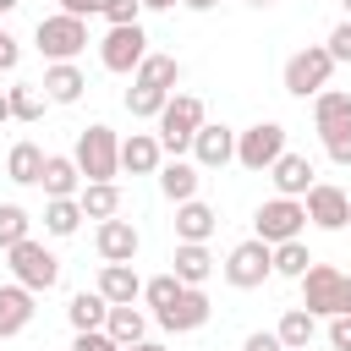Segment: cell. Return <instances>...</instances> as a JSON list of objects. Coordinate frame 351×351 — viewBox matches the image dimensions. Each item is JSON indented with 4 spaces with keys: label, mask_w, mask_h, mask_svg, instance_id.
Listing matches in <instances>:
<instances>
[{
    "label": "cell",
    "mask_w": 351,
    "mask_h": 351,
    "mask_svg": "<svg viewBox=\"0 0 351 351\" xmlns=\"http://www.w3.org/2000/svg\"><path fill=\"white\" fill-rule=\"evenodd\" d=\"M71 159H77L82 181H115V176H121V137H115L104 121H93V126L77 132Z\"/></svg>",
    "instance_id": "1"
},
{
    "label": "cell",
    "mask_w": 351,
    "mask_h": 351,
    "mask_svg": "<svg viewBox=\"0 0 351 351\" xmlns=\"http://www.w3.org/2000/svg\"><path fill=\"white\" fill-rule=\"evenodd\" d=\"M302 307L313 318H340L351 313V274H340L335 263H313L302 274Z\"/></svg>",
    "instance_id": "2"
},
{
    "label": "cell",
    "mask_w": 351,
    "mask_h": 351,
    "mask_svg": "<svg viewBox=\"0 0 351 351\" xmlns=\"http://www.w3.org/2000/svg\"><path fill=\"white\" fill-rule=\"evenodd\" d=\"M203 121H208V110H203L197 93H170V104L159 110V148H165L170 159H181V154L192 148V137H197Z\"/></svg>",
    "instance_id": "3"
},
{
    "label": "cell",
    "mask_w": 351,
    "mask_h": 351,
    "mask_svg": "<svg viewBox=\"0 0 351 351\" xmlns=\"http://www.w3.org/2000/svg\"><path fill=\"white\" fill-rule=\"evenodd\" d=\"M219 269H225V285H236V291H258V285L274 274V247H269L263 236H247V241L230 247V258H225Z\"/></svg>",
    "instance_id": "4"
},
{
    "label": "cell",
    "mask_w": 351,
    "mask_h": 351,
    "mask_svg": "<svg viewBox=\"0 0 351 351\" xmlns=\"http://www.w3.org/2000/svg\"><path fill=\"white\" fill-rule=\"evenodd\" d=\"M329 71H335V55L324 44H307V49H296L285 60V93L291 99H318L329 88Z\"/></svg>",
    "instance_id": "5"
},
{
    "label": "cell",
    "mask_w": 351,
    "mask_h": 351,
    "mask_svg": "<svg viewBox=\"0 0 351 351\" xmlns=\"http://www.w3.org/2000/svg\"><path fill=\"white\" fill-rule=\"evenodd\" d=\"M307 230V203L302 197H269L258 214H252V236H263L269 247H280V241H296Z\"/></svg>",
    "instance_id": "6"
},
{
    "label": "cell",
    "mask_w": 351,
    "mask_h": 351,
    "mask_svg": "<svg viewBox=\"0 0 351 351\" xmlns=\"http://www.w3.org/2000/svg\"><path fill=\"white\" fill-rule=\"evenodd\" d=\"M5 258H11V280H22L33 296H38V291H55V280H60V258H55L44 241L27 236V241H16Z\"/></svg>",
    "instance_id": "7"
},
{
    "label": "cell",
    "mask_w": 351,
    "mask_h": 351,
    "mask_svg": "<svg viewBox=\"0 0 351 351\" xmlns=\"http://www.w3.org/2000/svg\"><path fill=\"white\" fill-rule=\"evenodd\" d=\"M38 55L44 60H77L82 49H88V22L82 16H66V11H55V16H44L38 22Z\"/></svg>",
    "instance_id": "8"
},
{
    "label": "cell",
    "mask_w": 351,
    "mask_h": 351,
    "mask_svg": "<svg viewBox=\"0 0 351 351\" xmlns=\"http://www.w3.org/2000/svg\"><path fill=\"white\" fill-rule=\"evenodd\" d=\"M143 55H148L143 22H121V27H110V33L99 38V60H104V71H115V77H132V71L143 66Z\"/></svg>",
    "instance_id": "9"
},
{
    "label": "cell",
    "mask_w": 351,
    "mask_h": 351,
    "mask_svg": "<svg viewBox=\"0 0 351 351\" xmlns=\"http://www.w3.org/2000/svg\"><path fill=\"white\" fill-rule=\"evenodd\" d=\"M285 154V126L280 121H258L247 132H236V165L241 170H269Z\"/></svg>",
    "instance_id": "10"
},
{
    "label": "cell",
    "mask_w": 351,
    "mask_h": 351,
    "mask_svg": "<svg viewBox=\"0 0 351 351\" xmlns=\"http://www.w3.org/2000/svg\"><path fill=\"white\" fill-rule=\"evenodd\" d=\"M302 203H307V219H313L318 230H346V225H351V197H346L335 181H313Z\"/></svg>",
    "instance_id": "11"
},
{
    "label": "cell",
    "mask_w": 351,
    "mask_h": 351,
    "mask_svg": "<svg viewBox=\"0 0 351 351\" xmlns=\"http://www.w3.org/2000/svg\"><path fill=\"white\" fill-rule=\"evenodd\" d=\"M208 313H214V307H208L203 285H186V291H181L170 307H159L154 318H159V329H170V335H192V329H203V324H208Z\"/></svg>",
    "instance_id": "12"
},
{
    "label": "cell",
    "mask_w": 351,
    "mask_h": 351,
    "mask_svg": "<svg viewBox=\"0 0 351 351\" xmlns=\"http://www.w3.org/2000/svg\"><path fill=\"white\" fill-rule=\"evenodd\" d=\"M93 247H99V258L104 263H132L137 258V247H143V236H137V225L132 219H99V230H93Z\"/></svg>",
    "instance_id": "13"
},
{
    "label": "cell",
    "mask_w": 351,
    "mask_h": 351,
    "mask_svg": "<svg viewBox=\"0 0 351 351\" xmlns=\"http://www.w3.org/2000/svg\"><path fill=\"white\" fill-rule=\"evenodd\" d=\"M192 159H197V170H225V165L236 159V132H230V126L203 121V126H197V137H192Z\"/></svg>",
    "instance_id": "14"
},
{
    "label": "cell",
    "mask_w": 351,
    "mask_h": 351,
    "mask_svg": "<svg viewBox=\"0 0 351 351\" xmlns=\"http://www.w3.org/2000/svg\"><path fill=\"white\" fill-rule=\"evenodd\" d=\"M159 165H165L159 132H132V137H121V170H132V176H159Z\"/></svg>",
    "instance_id": "15"
},
{
    "label": "cell",
    "mask_w": 351,
    "mask_h": 351,
    "mask_svg": "<svg viewBox=\"0 0 351 351\" xmlns=\"http://www.w3.org/2000/svg\"><path fill=\"white\" fill-rule=\"evenodd\" d=\"M269 181H274V192H280V197H307V186H313V159L285 148V154L269 165Z\"/></svg>",
    "instance_id": "16"
},
{
    "label": "cell",
    "mask_w": 351,
    "mask_h": 351,
    "mask_svg": "<svg viewBox=\"0 0 351 351\" xmlns=\"http://www.w3.org/2000/svg\"><path fill=\"white\" fill-rule=\"evenodd\" d=\"M38 88H44V99H49V104H77V99H82V88H88V77L77 71V60H49Z\"/></svg>",
    "instance_id": "17"
},
{
    "label": "cell",
    "mask_w": 351,
    "mask_h": 351,
    "mask_svg": "<svg viewBox=\"0 0 351 351\" xmlns=\"http://www.w3.org/2000/svg\"><path fill=\"white\" fill-rule=\"evenodd\" d=\"M33 324V291L22 285V280H11V285H0V340H11V335H22Z\"/></svg>",
    "instance_id": "18"
},
{
    "label": "cell",
    "mask_w": 351,
    "mask_h": 351,
    "mask_svg": "<svg viewBox=\"0 0 351 351\" xmlns=\"http://www.w3.org/2000/svg\"><path fill=\"white\" fill-rule=\"evenodd\" d=\"M214 225H219V214H214L203 197L176 203V241H208V236H214Z\"/></svg>",
    "instance_id": "19"
},
{
    "label": "cell",
    "mask_w": 351,
    "mask_h": 351,
    "mask_svg": "<svg viewBox=\"0 0 351 351\" xmlns=\"http://www.w3.org/2000/svg\"><path fill=\"white\" fill-rule=\"evenodd\" d=\"M93 291H99L110 307H121V302H137V296H143V280H137V269H132V263H104Z\"/></svg>",
    "instance_id": "20"
},
{
    "label": "cell",
    "mask_w": 351,
    "mask_h": 351,
    "mask_svg": "<svg viewBox=\"0 0 351 351\" xmlns=\"http://www.w3.org/2000/svg\"><path fill=\"white\" fill-rule=\"evenodd\" d=\"M38 186H44V197H77V192H82V170H77V159H71V154H49Z\"/></svg>",
    "instance_id": "21"
},
{
    "label": "cell",
    "mask_w": 351,
    "mask_h": 351,
    "mask_svg": "<svg viewBox=\"0 0 351 351\" xmlns=\"http://www.w3.org/2000/svg\"><path fill=\"white\" fill-rule=\"evenodd\" d=\"M44 148L38 143H11V154H5V176L16 181V186H38L44 181Z\"/></svg>",
    "instance_id": "22"
},
{
    "label": "cell",
    "mask_w": 351,
    "mask_h": 351,
    "mask_svg": "<svg viewBox=\"0 0 351 351\" xmlns=\"http://www.w3.org/2000/svg\"><path fill=\"white\" fill-rule=\"evenodd\" d=\"M197 165H186V159H165L159 165V192L170 197V203H186V197H197Z\"/></svg>",
    "instance_id": "23"
},
{
    "label": "cell",
    "mask_w": 351,
    "mask_h": 351,
    "mask_svg": "<svg viewBox=\"0 0 351 351\" xmlns=\"http://www.w3.org/2000/svg\"><path fill=\"white\" fill-rule=\"evenodd\" d=\"M132 82H143V88H165V93H176V82H181V60L176 55H143V66L132 71Z\"/></svg>",
    "instance_id": "24"
},
{
    "label": "cell",
    "mask_w": 351,
    "mask_h": 351,
    "mask_svg": "<svg viewBox=\"0 0 351 351\" xmlns=\"http://www.w3.org/2000/svg\"><path fill=\"white\" fill-rule=\"evenodd\" d=\"M77 203H82L88 219H115V214H121V186H115V181H82Z\"/></svg>",
    "instance_id": "25"
},
{
    "label": "cell",
    "mask_w": 351,
    "mask_h": 351,
    "mask_svg": "<svg viewBox=\"0 0 351 351\" xmlns=\"http://www.w3.org/2000/svg\"><path fill=\"white\" fill-rule=\"evenodd\" d=\"M176 274L186 285H203L214 274V258H208V241H176Z\"/></svg>",
    "instance_id": "26"
},
{
    "label": "cell",
    "mask_w": 351,
    "mask_h": 351,
    "mask_svg": "<svg viewBox=\"0 0 351 351\" xmlns=\"http://www.w3.org/2000/svg\"><path fill=\"white\" fill-rule=\"evenodd\" d=\"M274 335H280V346H285V351H307V346H313V335H318V318H313L307 307H291V313L274 324Z\"/></svg>",
    "instance_id": "27"
},
{
    "label": "cell",
    "mask_w": 351,
    "mask_h": 351,
    "mask_svg": "<svg viewBox=\"0 0 351 351\" xmlns=\"http://www.w3.org/2000/svg\"><path fill=\"white\" fill-rule=\"evenodd\" d=\"M66 318H71V329H104L110 302H104L99 291H77V296L66 302Z\"/></svg>",
    "instance_id": "28"
},
{
    "label": "cell",
    "mask_w": 351,
    "mask_h": 351,
    "mask_svg": "<svg viewBox=\"0 0 351 351\" xmlns=\"http://www.w3.org/2000/svg\"><path fill=\"white\" fill-rule=\"evenodd\" d=\"M82 219H88V214H82L77 197H49V203H44V230H49V236H77Z\"/></svg>",
    "instance_id": "29"
},
{
    "label": "cell",
    "mask_w": 351,
    "mask_h": 351,
    "mask_svg": "<svg viewBox=\"0 0 351 351\" xmlns=\"http://www.w3.org/2000/svg\"><path fill=\"white\" fill-rule=\"evenodd\" d=\"M104 329L121 340V346H137V340H148V318L132 307V302H121V307H110V318H104Z\"/></svg>",
    "instance_id": "30"
},
{
    "label": "cell",
    "mask_w": 351,
    "mask_h": 351,
    "mask_svg": "<svg viewBox=\"0 0 351 351\" xmlns=\"http://www.w3.org/2000/svg\"><path fill=\"white\" fill-rule=\"evenodd\" d=\"M346 115H351V93H340V88H324V93L313 99V126H318V132L340 126Z\"/></svg>",
    "instance_id": "31"
},
{
    "label": "cell",
    "mask_w": 351,
    "mask_h": 351,
    "mask_svg": "<svg viewBox=\"0 0 351 351\" xmlns=\"http://www.w3.org/2000/svg\"><path fill=\"white\" fill-rule=\"evenodd\" d=\"M170 104V93L165 88H143V82H132L126 88V110H132V121H159V110Z\"/></svg>",
    "instance_id": "32"
},
{
    "label": "cell",
    "mask_w": 351,
    "mask_h": 351,
    "mask_svg": "<svg viewBox=\"0 0 351 351\" xmlns=\"http://www.w3.org/2000/svg\"><path fill=\"white\" fill-rule=\"evenodd\" d=\"M5 99H11V121H38L49 104L38 82H16V88H5Z\"/></svg>",
    "instance_id": "33"
},
{
    "label": "cell",
    "mask_w": 351,
    "mask_h": 351,
    "mask_svg": "<svg viewBox=\"0 0 351 351\" xmlns=\"http://www.w3.org/2000/svg\"><path fill=\"white\" fill-rule=\"evenodd\" d=\"M307 269H313V252L302 247V236H296V241H280V247H274V274H285V280H302Z\"/></svg>",
    "instance_id": "34"
},
{
    "label": "cell",
    "mask_w": 351,
    "mask_h": 351,
    "mask_svg": "<svg viewBox=\"0 0 351 351\" xmlns=\"http://www.w3.org/2000/svg\"><path fill=\"white\" fill-rule=\"evenodd\" d=\"M27 230H33L27 208L22 203H0V252H11L16 241H27Z\"/></svg>",
    "instance_id": "35"
},
{
    "label": "cell",
    "mask_w": 351,
    "mask_h": 351,
    "mask_svg": "<svg viewBox=\"0 0 351 351\" xmlns=\"http://www.w3.org/2000/svg\"><path fill=\"white\" fill-rule=\"evenodd\" d=\"M181 291H186V280H181V274L170 269V274H154V280L143 285V302H148V307L159 313V307H170V302H176Z\"/></svg>",
    "instance_id": "36"
},
{
    "label": "cell",
    "mask_w": 351,
    "mask_h": 351,
    "mask_svg": "<svg viewBox=\"0 0 351 351\" xmlns=\"http://www.w3.org/2000/svg\"><path fill=\"white\" fill-rule=\"evenodd\" d=\"M324 137V154L335 159V165H351V115L340 121V126H329V132H318Z\"/></svg>",
    "instance_id": "37"
},
{
    "label": "cell",
    "mask_w": 351,
    "mask_h": 351,
    "mask_svg": "<svg viewBox=\"0 0 351 351\" xmlns=\"http://www.w3.org/2000/svg\"><path fill=\"white\" fill-rule=\"evenodd\" d=\"M71 351H126L110 329H77V340H71Z\"/></svg>",
    "instance_id": "38"
},
{
    "label": "cell",
    "mask_w": 351,
    "mask_h": 351,
    "mask_svg": "<svg viewBox=\"0 0 351 351\" xmlns=\"http://www.w3.org/2000/svg\"><path fill=\"white\" fill-rule=\"evenodd\" d=\"M104 16H110V27L137 22V16H143V0H104Z\"/></svg>",
    "instance_id": "39"
},
{
    "label": "cell",
    "mask_w": 351,
    "mask_h": 351,
    "mask_svg": "<svg viewBox=\"0 0 351 351\" xmlns=\"http://www.w3.org/2000/svg\"><path fill=\"white\" fill-rule=\"evenodd\" d=\"M324 49L335 55V66H346V60H351V16H346L335 33H329V44H324Z\"/></svg>",
    "instance_id": "40"
},
{
    "label": "cell",
    "mask_w": 351,
    "mask_h": 351,
    "mask_svg": "<svg viewBox=\"0 0 351 351\" xmlns=\"http://www.w3.org/2000/svg\"><path fill=\"white\" fill-rule=\"evenodd\" d=\"M329 346H335V351H351V313L329 318Z\"/></svg>",
    "instance_id": "41"
},
{
    "label": "cell",
    "mask_w": 351,
    "mask_h": 351,
    "mask_svg": "<svg viewBox=\"0 0 351 351\" xmlns=\"http://www.w3.org/2000/svg\"><path fill=\"white\" fill-rule=\"evenodd\" d=\"M241 351H285V346H280V335H274V329H258V335H247V340H241Z\"/></svg>",
    "instance_id": "42"
},
{
    "label": "cell",
    "mask_w": 351,
    "mask_h": 351,
    "mask_svg": "<svg viewBox=\"0 0 351 351\" xmlns=\"http://www.w3.org/2000/svg\"><path fill=\"white\" fill-rule=\"evenodd\" d=\"M60 11H66V16H82V22H88V16H104V0H60Z\"/></svg>",
    "instance_id": "43"
},
{
    "label": "cell",
    "mask_w": 351,
    "mask_h": 351,
    "mask_svg": "<svg viewBox=\"0 0 351 351\" xmlns=\"http://www.w3.org/2000/svg\"><path fill=\"white\" fill-rule=\"evenodd\" d=\"M16 60H22V44L0 27V71H16Z\"/></svg>",
    "instance_id": "44"
},
{
    "label": "cell",
    "mask_w": 351,
    "mask_h": 351,
    "mask_svg": "<svg viewBox=\"0 0 351 351\" xmlns=\"http://www.w3.org/2000/svg\"><path fill=\"white\" fill-rule=\"evenodd\" d=\"M181 5H186V11H214L219 0H181Z\"/></svg>",
    "instance_id": "45"
},
{
    "label": "cell",
    "mask_w": 351,
    "mask_h": 351,
    "mask_svg": "<svg viewBox=\"0 0 351 351\" xmlns=\"http://www.w3.org/2000/svg\"><path fill=\"white\" fill-rule=\"evenodd\" d=\"M170 5H181V0H143V11H170Z\"/></svg>",
    "instance_id": "46"
},
{
    "label": "cell",
    "mask_w": 351,
    "mask_h": 351,
    "mask_svg": "<svg viewBox=\"0 0 351 351\" xmlns=\"http://www.w3.org/2000/svg\"><path fill=\"white\" fill-rule=\"evenodd\" d=\"M126 351H170V346H159V340H137V346H126Z\"/></svg>",
    "instance_id": "47"
},
{
    "label": "cell",
    "mask_w": 351,
    "mask_h": 351,
    "mask_svg": "<svg viewBox=\"0 0 351 351\" xmlns=\"http://www.w3.org/2000/svg\"><path fill=\"white\" fill-rule=\"evenodd\" d=\"M5 121H11V99L0 93V126H5Z\"/></svg>",
    "instance_id": "48"
},
{
    "label": "cell",
    "mask_w": 351,
    "mask_h": 351,
    "mask_svg": "<svg viewBox=\"0 0 351 351\" xmlns=\"http://www.w3.org/2000/svg\"><path fill=\"white\" fill-rule=\"evenodd\" d=\"M16 5H22V0H0V16H11V11H16Z\"/></svg>",
    "instance_id": "49"
},
{
    "label": "cell",
    "mask_w": 351,
    "mask_h": 351,
    "mask_svg": "<svg viewBox=\"0 0 351 351\" xmlns=\"http://www.w3.org/2000/svg\"><path fill=\"white\" fill-rule=\"evenodd\" d=\"M247 5H258V11H263V5H274V0H247Z\"/></svg>",
    "instance_id": "50"
},
{
    "label": "cell",
    "mask_w": 351,
    "mask_h": 351,
    "mask_svg": "<svg viewBox=\"0 0 351 351\" xmlns=\"http://www.w3.org/2000/svg\"><path fill=\"white\" fill-rule=\"evenodd\" d=\"M340 5H346V16H351V0H340Z\"/></svg>",
    "instance_id": "51"
}]
</instances>
